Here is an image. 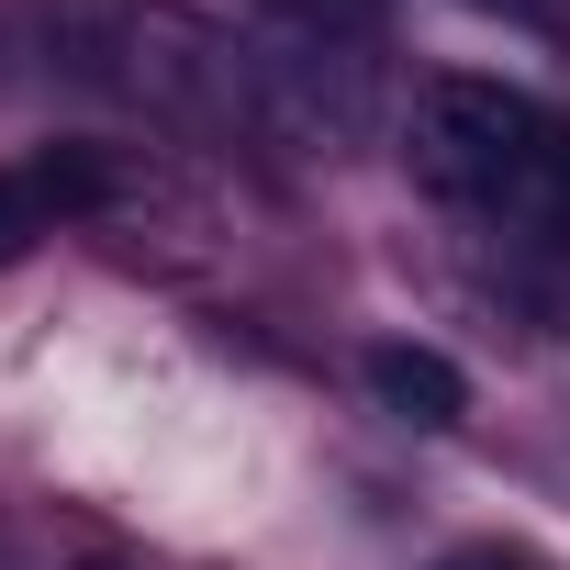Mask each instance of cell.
<instances>
[{
	"label": "cell",
	"mask_w": 570,
	"mask_h": 570,
	"mask_svg": "<svg viewBox=\"0 0 570 570\" xmlns=\"http://www.w3.org/2000/svg\"><path fill=\"white\" fill-rule=\"evenodd\" d=\"M414 168L459 213H492L525 246L570 257V124L548 101H525L514 79H425V101H414Z\"/></svg>",
	"instance_id": "6da1fadb"
},
{
	"label": "cell",
	"mask_w": 570,
	"mask_h": 570,
	"mask_svg": "<svg viewBox=\"0 0 570 570\" xmlns=\"http://www.w3.org/2000/svg\"><path fill=\"white\" fill-rule=\"evenodd\" d=\"M370 392H381V414H403V425H459V414H470L459 358H448V347H414V336L370 347Z\"/></svg>",
	"instance_id": "7a4b0ae2"
},
{
	"label": "cell",
	"mask_w": 570,
	"mask_h": 570,
	"mask_svg": "<svg viewBox=\"0 0 570 570\" xmlns=\"http://www.w3.org/2000/svg\"><path fill=\"white\" fill-rule=\"evenodd\" d=\"M35 235H57V202L35 190V168H0V268H12Z\"/></svg>",
	"instance_id": "3957f363"
},
{
	"label": "cell",
	"mask_w": 570,
	"mask_h": 570,
	"mask_svg": "<svg viewBox=\"0 0 570 570\" xmlns=\"http://www.w3.org/2000/svg\"><path fill=\"white\" fill-rule=\"evenodd\" d=\"M292 12V35H314V46H370L381 35V0H279Z\"/></svg>",
	"instance_id": "277c9868"
},
{
	"label": "cell",
	"mask_w": 570,
	"mask_h": 570,
	"mask_svg": "<svg viewBox=\"0 0 570 570\" xmlns=\"http://www.w3.org/2000/svg\"><path fill=\"white\" fill-rule=\"evenodd\" d=\"M436 570H537V559H514V548H448Z\"/></svg>",
	"instance_id": "5b68a950"
},
{
	"label": "cell",
	"mask_w": 570,
	"mask_h": 570,
	"mask_svg": "<svg viewBox=\"0 0 570 570\" xmlns=\"http://www.w3.org/2000/svg\"><path fill=\"white\" fill-rule=\"evenodd\" d=\"M90 570H112V559H90Z\"/></svg>",
	"instance_id": "8992f818"
}]
</instances>
